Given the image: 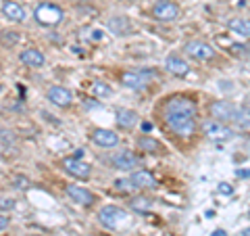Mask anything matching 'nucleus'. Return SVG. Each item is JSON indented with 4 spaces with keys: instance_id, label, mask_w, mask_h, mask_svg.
<instances>
[{
    "instance_id": "obj_1",
    "label": "nucleus",
    "mask_w": 250,
    "mask_h": 236,
    "mask_svg": "<svg viewBox=\"0 0 250 236\" xmlns=\"http://www.w3.org/2000/svg\"><path fill=\"white\" fill-rule=\"evenodd\" d=\"M196 103L188 96H173L165 105V121L179 138H192L196 132Z\"/></svg>"
},
{
    "instance_id": "obj_3",
    "label": "nucleus",
    "mask_w": 250,
    "mask_h": 236,
    "mask_svg": "<svg viewBox=\"0 0 250 236\" xmlns=\"http://www.w3.org/2000/svg\"><path fill=\"white\" fill-rule=\"evenodd\" d=\"M98 219L100 224L106 226V228H113V230H117V228H123L125 224H127V213H125L123 209L115 207V205H106L98 211Z\"/></svg>"
},
{
    "instance_id": "obj_31",
    "label": "nucleus",
    "mask_w": 250,
    "mask_h": 236,
    "mask_svg": "<svg viewBox=\"0 0 250 236\" xmlns=\"http://www.w3.org/2000/svg\"><path fill=\"white\" fill-rule=\"evenodd\" d=\"M210 236H228V232H225V230H221V228H219V230H215V232L210 234Z\"/></svg>"
},
{
    "instance_id": "obj_7",
    "label": "nucleus",
    "mask_w": 250,
    "mask_h": 236,
    "mask_svg": "<svg viewBox=\"0 0 250 236\" xmlns=\"http://www.w3.org/2000/svg\"><path fill=\"white\" fill-rule=\"evenodd\" d=\"M152 15L159 21H175L179 17V4L173 0H159L152 6Z\"/></svg>"
},
{
    "instance_id": "obj_15",
    "label": "nucleus",
    "mask_w": 250,
    "mask_h": 236,
    "mask_svg": "<svg viewBox=\"0 0 250 236\" xmlns=\"http://www.w3.org/2000/svg\"><path fill=\"white\" fill-rule=\"evenodd\" d=\"M129 182L134 184V188H154L156 186V178L148 169H136L134 174H131Z\"/></svg>"
},
{
    "instance_id": "obj_6",
    "label": "nucleus",
    "mask_w": 250,
    "mask_h": 236,
    "mask_svg": "<svg viewBox=\"0 0 250 236\" xmlns=\"http://www.w3.org/2000/svg\"><path fill=\"white\" fill-rule=\"evenodd\" d=\"M210 115L215 117V121L219 123H229L233 119H238V109L231 103H225V100H215L210 105Z\"/></svg>"
},
{
    "instance_id": "obj_20",
    "label": "nucleus",
    "mask_w": 250,
    "mask_h": 236,
    "mask_svg": "<svg viewBox=\"0 0 250 236\" xmlns=\"http://www.w3.org/2000/svg\"><path fill=\"white\" fill-rule=\"evenodd\" d=\"M228 27H229L231 31H236V34L242 36V38H248V36H250V25H248V21H246V19H242V17H233V19H229Z\"/></svg>"
},
{
    "instance_id": "obj_28",
    "label": "nucleus",
    "mask_w": 250,
    "mask_h": 236,
    "mask_svg": "<svg viewBox=\"0 0 250 236\" xmlns=\"http://www.w3.org/2000/svg\"><path fill=\"white\" fill-rule=\"evenodd\" d=\"M6 226H9V217H6V215H2V213H0V232H2L4 230V228Z\"/></svg>"
},
{
    "instance_id": "obj_24",
    "label": "nucleus",
    "mask_w": 250,
    "mask_h": 236,
    "mask_svg": "<svg viewBox=\"0 0 250 236\" xmlns=\"http://www.w3.org/2000/svg\"><path fill=\"white\" fill-rule=\"evenodd\" d=\"M131 207L138 209V211H148L150 209V201L144 199V196H138V199L131 201Z\"/></svg>"
},
{
    "instance_id": "obj_11",
    "label": "nucleus",
    "mask_w": 250,
    "mask_h": 236,
    "mask_svg": "<svg viewBox=\"0 0 250 236\" xmlns=\"http://www.w3.org/2000/svg\"><path fill=\"white\" fill-rule=\"evenodd\" d=\"M48 100L52 105H57V107H69L73 103V94L71 90H67V88H62V86H50L48 88Z\"/></svg>"
},
{
    "instance_id": "obj_18",
    "label": "nucleus",
    "mask_w": 250,
    "mask_h": 236,
    "mask_svg": "<svg viewBox=\"0 0 250 236\" xmlns=\"http://www.w3.org/2000/svg\"><path fill=\"white\" fill-rule=\"evenodd\" d=\"M115 119H117V123H119L121 128L131 130V128H134V125L138 123L140 115H138L136 111H131V109H119V111L115 113Z\"/></svg>"
},
{
    "instance_id": "obj_27",
    "label": "nucleus",
    "mask_w": 250,
    "mask_h": 236,
    "mask_svg": "<svg viewBox=\"0 0 250 236\" xmlns=\"http://www.w3.org/2000/svg\"><path fill=\"white\" fill-rule=\"evenodd\" d=\"M0 209H2V211L15 209V201L13 199H6V196H4V199H0Z\"/></svg>"
},
{
    "instance_id": "obj_14",
    "label": "nucleus",
    "mask_w": 250,
    "mask_h": 236,
    "mask_svg": "<svg viewBox=\"0 0 250 236\" xmlns=\"http://www.w3.org/2000/svg\"><path fill=\"white\" fill-rule=\"evenodd\" d=\"M65 190H67V194L71 196L75 203H80V205H83V207H88V205H92V203H94V194L88 190V188H83V186L69 184Z\"/></svg>"
},
{
    "instance_id": "obj_30",
    "label": "nucleus",
    "mask_w": 250,
    "mask_h": 236,
    "mask_svg": "<svg viewBox=\"0 0 250 236\" xmlns=\"http://www.w3.org/2000/svg\"><path fill=\"white\" fill-rule=\"evenodd\" d=\"M27 184H29V182H27V180H23V178L17 180V188H27Z\"/></svg>"
},
{
    "instance_id": "obj_4",
    "label": "nucleus",
    "mask_w": 250,
    "mask_h": 236,
    "mask_svg": "<svg viewBox=\"0 0 250 236\" xmlns=\"http://www.w3.org/2000/svg\"><path fill=\"white\" fill-rule=\"evenodd\" d=\"M61 165H62V169H65L69 176H73V178H77V180H88V178L92 176L90 163L82 161L80 157H67V159L61 161Z\"/></svg>"
},
{
    "instance_id": "obj_29",
    "label": "nucleus",
    "mask_w": 250,
    "mask_h": 236,
    "mask_svg": "<svg viewBox=\"0 0 250 236\" xmlns=\"http://www.w3.org/2000/svg\"><path fill=\"white\" fill-rule=\"evenodd\" d=\"M236 176H238V178H244V180H246V178H248V169H238V171H236Z\"/></svg>"
},
{
    "instance_id": "obj_13",
    "label": "nucleus",
    "mask_w": 250,
    "mask_h": 236,
    "mask_svg": "<svg viewBox=\"0 0 250 236\" xmlns=\"http://www.w3.org/2000/svg\"><path fill=\"white\" fill-rule=\"evenodd\" d=\"M2 15L6 19H11V21H15V23H21V21H25V9L19 4V2H15V0H4L2 2Z\"/></svg>"
},
{
    "instance_id": "obj_22",
    "label": "nucleus",
    "mask_w": 250,
    "mask_h": 236,
    "mask_svg": "<svg viewBox=\"0 0 250 236\" xmlns=\"http://www.w3.org/2000/svg\"><path fill=\"white\" fill-rule=\"evenodd\" d=\"M92 92L98 94V96H111V94H113L111 86L104 84V82H92Z\"/></svg>"
},
{
    "instance_id": "obj_16",
    "label": "nucleus",
    "mask_w": 250,
    "mask_h": 236,
    "mask_svg": "<svg viewBox=\"0 0 250 236\" xmlns=\"http://www.w3.org/2000/svg\"><path fill=\"white\" fill-rule=\"evenodd\" d=\"M165 69H167L169 73L177 75V77H184V75L190 73V65H188V63H186L184 59L175 57V54H171V57H167V61H165Z\"/></svg>"
},
{
    "instance_id": "obj_23",
    "label": "nucleus",
    "mask_w": 250,
    "mask_h": 236,
    "mask_svg": "<svg viewBox=\"0 0 250 236\" xmlns=\"http://www.w3.org/2000/svg\"><path fill=\"white\" fill-rule=\"evenodd\" d=\"M0 40H2L4 46H13V44L19 42V34L17 31H2V34H0Z\"/></svg>"
},
{
    "instance_id": "obj_25",
    "label": "nucleus",
    "mask_w": 250,
    "mask_h": 236,
    "mask_svg": "<svg viewBox=\"0 0 250 236\" xmlns=\"http://www.w3.org/2000/svg\"><path fill=\"white\" fill-rule=\"evenodd\" d=\"M115 186H117V190H121V192H131L134 190V184H131L129 180H117Z\"/></svg>"
},
{
    "instance_id": "obj_2",
    "label": "nucleus",
    "mask_w": 250,
    "mask_h": 236,
    "mask_svg": "<svg viewBox=\"0 0 250 236\" xmlns=\"http://www.w3.org/2000/svg\"><path fill=\"white\" fill-rule=\"evenodd\" d=\"M34 19H36L38 25L54 27V25H59V23H62V19H65V11L54 2H40L34 9Z\"/></svg>"
},
{
    "instance_id": "obj_34",
    "label": "nucleus",
    "mask_w": 250,
    "mask_h": 236,
    "mask_svg": "<svg viewBox=\"0 0 250 236\" xmlns=\"http://www.w3.org/2000/svg\"><path fill=\"white\" fill-rule=\"evenodd\" d=\"M31 236H38V234H31Z\"/></svg>"
},
{
    "instance_id": "obj_33",
    "label": "nucleus",
    "mask_w": 250,
    "mask_h": 236,
    "mask_svg": "<svg viewBox=\"0 0 250 236\" xmlns=\"http://www.w3.org/2000/svg\"><path fill=\"white\" fill-rule=\"evenodd\" d=\"M0 92H2V86H0Z\"/></svg>"
},
{
    "instance_id": "obj_21",
    "label": "nucleus",
    "mask_w": 250,
    "mask_h": 236,
    "mask_svg": "<svg viewBox=\"0 0 250 236\" xmlns=\"http://www.w3.org/2000/svg\"><path fill=\"white\" fill-rule=\"evenodd\" d=\"M217 42L221 44V46H228V48H229V52H231V54H236V57H242V54H246V52H248V48H246L244 44H236V42L223 40L221 36H217Z\"/></svg>"
},
{
    "instance_id": "obj_10",
    "label": "nucleus",
    "mask_w": 250,
    "mask_h": 236,
    "mask_svg": "<svg viewBox=\"0 0 250 236\" xmlns=\"http://www.w3.org/2000/svg\"><path fill=\"white\" fill-rule=\"evenodd\" d=\"M186 52L190 54L192 59H198V61H213L215 59V50L210 48L207 42H188Z\"/></svg>"
},
{
    "instance_id": "obj_32",
    "label": "nucleus",
    "mask_w": 250,
    "mask_h": 236,
    "mask_svg": "<svg viewBox=\"0 0 250 236\" xmlns=\"http://www.w3.org/2000/svg\"><path fill=\"white\" fill-rule=\"evenodd\" d=\"M142 128H144V132H150L152 125H150V123H142Z\"/></svg>"
},
{
    "instance_id": "obj_26",
    "label": "nucleus",
    "mask_w": 250,
    "mask_h": 236,
    "mask_svg": "<svg viewBox=\"0 0 250 236\" xmlns=\"http://www.w3.org/2000/svg\"><path fill=\"white\" fill-rule=\"evenodd\" d=\"M217 192L219 194H233V188H231V184H228V182H221V184H219L217 186Z\"/></svg>"
},
{
    "instance_id": "obj_19",
    "label": "nucleus",
    "mask_w": 250,
    "mask_h": 236,
    "mask_svg": "<svg viewBox=\"0 0 250 236\" xmlns=\"http://www.w3.org/2000/svg\"><path fill=\"white\" fill-rule=\"evenodd\" d=\"M138 146L142 148V153H150V155L163 153V144L159 142V140H154L152 136H142L138 140Z\"/></svg>"
},
{
    "instance_id": "obj_17",
    "label": "nucleus",
    "mask_w": 250,
    "mask_h": 236,
    "mask_svg": "<svg viewBox=\"0 0 250 236\" xmlns=\"http://www.w3.org/2000/svg\"><path fill=\"white\" fill-rule=\"evenodd\" d=\"M19 61H21V63H25L27 67H34V69L42 67L44 63H46L44 54L38 50V48H25L23 52H19Z\"/></svg>"
},
{
    "instance_id": "obj_5",
    "label": "nucleus",
    "mask_w": 250,
    "mask_h": 236,
    "mask_svg": "<svg viewBox=\"0 0 250 236\" xmlns=\"http://www.w3.org/2000/svg\"><path fill=\"white\" fill-rule=\"evenodd\" d=\"M154 77V73L150 71V69H136V71H125L121 75V84L125 86V88H131V90H136V88H144V86L150 82Z\"/></svg>"
},
{
    "instance_id": "obj_9",
    "label": "nucleus",
    "mask_w": 250,
    "mask_h": 236,
    "mask_svg": "<svg viewBox=\"0 0 250 236\" xmlns=\"http://www.w3.org/2000/svg\"><path fill=\"white\" fill-rule=\"evenodd\" d=\"M202 132L213 140H229L233 136V132L228 128V125L219 123V121H205L202 123Z\"/></svg>"
},
{
    "instance_id": "obj_8",
    "label": "nucleus",
    "mask_w": 250,
    "mask_h": 236,
    "mask_svg": "<svg viewBox=\"0 0 250 236\" xmlns=\"http://www.w3.org/2000/svg\"><path fill=\"white\" fill-rule=\"evenodd\" d=\"M90 138H92L94 144H98V146H103V148H113V146L119 144V136H117V132L106 130V128H96V130H92Z\"/></svg>"
},
{
    "instance_id": "obj_12",
    "label": "nucleus",
    "mask_w": 250,
    "mask_h": 236,
    "mask_svg": "<svg viewBox=\"0 0 250 236\" xmlns=\"http://www.w3.org/2000/svg\"><path fill=\"white\" fill-rule=\"evenodd\" d=\"M111 163L115 165L117 169H136L140 165V159L131 153V151H121V153H115Z\"/></svg>"
}]
</instances>
